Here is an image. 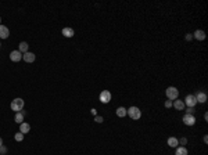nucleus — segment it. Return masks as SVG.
<instances>
[{
    "label": "nucleus",
    "mask_w": 208,
    "mask_h": 155,
    "mask_svg": "<svg viewBox=\"0 0 208 155\" xmlns=\"http://www.w3.org/2000/svg\"><path fill=\"white\" fill-rule=\"evenodd\" d=\"M196 100H197V102H200V104H204V102L207 101V93H204V91H198L197 94H196Z\"/></svg>",
    "instance_id": "9"
},
{
    "label": "nucleus",
    "mask_w": 208,
    "mask_h": 155,
    "mask_svg": "<svg viewBox=\"0 0 208 155\" xmlns=\"http://www.w3.org/2000/svg\"><path fill=\"white\" fill-rule=\"evenodd\" d=\"M185 39H186V40H192V39H193V35H186V38H185Z\"/></svg>",
    "instance_id": "26"
},
{
    "label": "nucleus",
    "mask_w": 208,
    "mask_h": 155,
    "mask_svg": "<svg viewBox=\"0 0 208 155\" xmlns=\"http://www.w3.org/2000/svg\"><path fill=\"white\" fill-rule=\"evenodd\" d=\"M6 152H7V148L4 145H0V155H6Z\"/></svg>",
    "instance_id": "21"
},
{
    "label": "nucleus",
    "mask_w": 208,
    "mask_h": 155,
    "mask_svg": "<svg viewBox=\"0 0 208 155\" xmlns=\"http://www.w3.org/2000/svg\"><path fill=\"white\" fill-rule=\"evenodd\" d=\"M185 105H187V107H196V104H197V100H196V97L193 96V94H187L186 97H185Z\"/></svg>",
    "instance_id": "4"
},
{
    "label": "nucleus",
    "mask_w": 208,
    "mask_h": 155,
    "mask_svg": "<svg viewBox=\"0 0 208 155\" xmlns=\"http://www.w3.org/2000/svg\"><path fill=\"white\" fill-rule=\"evenodd\" d=\"M165 94H166V97H168V100L173 101V100H176V98L179 97V91H178V89H176V87H173V86H169V87L165 90Z\"/></svg>",
    "instance_id": "3"
},
{
    "label": "nucleus",
    "mask_w": 208,
    "mask_h": 155,
    "mask_svg": "<svg viewBox=\"0 0 208 155\" xmlns=\"http://www.w3.org/2000/svg\"><path fill=\"white\" fill-rule=\"evenodd\" d=\"M194 112H196V109H194L193 107H187V112L186 114H192V115H193Z\"/></svg>",
    "instance_id": "24"
},
{
    "label": "nucleus",
    "mask_w": 208,
    "mask_h": 155,
    "mask_svg": "<svg viewBox=\"0 0 208 155\" xmlns=\"http://www.w3.org/2000/svg\"><path fill=\"white\" fill-rule=\"evenodd\" d=\"M99 98H100V101H102L103 104H107V102L111 101V93L108 90H103L102 93H100Z\"/></svg>",
    "instance_id": "5"
},
{
    "label": "nucleus",
    "mask_w": 208,
    "mask_h": 155,
    "mask_svg": "<svg viewBox=\"0 0 208 155\" xmlns=\"http://www.w3.org/2000/svg\"><path fill=\"white\" fill-rule=\"evenodd\" d=\"M178 144H179V140L176 139V137H169V139H168V145H169V147H172V148H176V147H178Z\"/></svg>",
    "instance_id": "17"
},
{
    "label": "nucleus",
    "mask_w": 208,
    "mask_h": 155,
    "mask_svg": "<svg viewBox=\"0 0 208 155\" xmlns=\"http://www.w3.org/2000/svg\"><path fill=\"white\" fill-rule=\"evenodd\" d=\"M117 115H118L119 118H123L125 115H126V108H123V107L117 108Z\"/></svg>",
    "instance_id": "19"
},
{
    "label": "nucleus",
    "mask_w": 208,
    "mask_h": 155,
    "mask_svg": "<svg viewBox=\"0 0 208 155\" xmlns=\"http://www.w3.org/2000/svg\"><path fill=\"white\" fill-rule=\"evenodd\" d=\"M28 47H29V44H28L27 42H21L20 43V46H18V51H20V53H27L28 51Z\"/></svg>",
    "instance_id": "16"
},
{
    "label": "nucleus",
    "mask_w": 208,
    "mask_h": 155,
    "mask_svg": "<svg viewBox=\"0 0 208 155\" xmlns=\"http://www.w3.org/2000/svg\"><path fill=\"white\" fill-rule=\"evenodd\" d=\"M14 121H16L17 123H20V125H21V123L24 122V114H22V112H17L16 116H14Z\"/></svg>",
    "instance_id": "18"
},
{
    "label": "nucleus",
    "mask_w": 208,
    "mask_h": 155,
    "mask_svg": "<svg viewBox=\"0 0 208 155\" xmlns=\"http://www.w3.org/2000/svg\"><path fill=\"white\" fill-rule=\"evenodd\" d=\"M24 136H25V134H22L21 132H20V133H17L16 136H14V139H16V141H22V140H24Z\"/></svg>",
    "instance_id": "20"
},
{
    "label": "nucleus",
    "mask_w": 208,
    "mask_h": 155,
    "mask_svg": "<svg viewBox=\"0 0 208 155\" xmlns=\"http://www.w3.org/2000/svg\"><path fill=\"white\" fill-rule=\"evenodd\" d=\"M186 143H187V139H186V137H182V139L179 140V144H182L183 147H185V144H186Z\"/></svg>",
    "instance_id": "23"
},
{
    "label": "nucleus",
    "mask_w": 208,
    "mask_h": 155,
    "mask_svg": "<svg viewBox=\"0 0 208 155\" xmlns=\"http://www.w3.org/2000/svg\"><path fill=\"white\" fill-rule=\"evenodd\" d=\"M172 107H175L178 111H182V109L185 108V102H183V100H173Z\"/></svg>",
    "instance_id": "11"
},
{
    "label": "nucleus",
    "mask_w": 208,
    "mask_h": 155,
    "mask_svg": "<svg viewBox=\"0 0 208 155\" xmlns=\"http://www.w3.org/2000/svg\"><path fill=\"white\" fill-rule=\"evenodd\" d=\"M29 130H31V125H29V123H27V122H22L21 125H20V132H21L22 134L28 133Z\"/></svg>",
    "instance_id": "14"
},
{
    "label": "nucleus",
    "mask_w": 208,
    "mask_h": 155,
    "mask_svg": "<svg viewBox=\"0 0 208 155\" xmlns=\"http://www.w3.org/2000/svg\"><path fill=\"white\" fill-rule=\"evenodd\" d=\"M193 38H196L197 40H204L205 39V32H204L203 29H197L194 35H193Z\"/></svg>",
    "instance_id": "13"
},
{
    "label": "nucleus",
    "mask_w": 208,
    "mask_h": 155,
    "mask_svg": "<svg viewBox=\"0 0 208 155\" xmlns=\"http://www.w3.org/2000/svg\"><path fill=\"white\" fill-rule=\"evenodd\" d=\"M8 36H10L8 28L4 27V25H0V39H7Z\"/></svg>",
    "instance_id": "10"
},
{
    "label": "nucleus",
    "mask_w": 208,
    "mask_h": 155,
    "mask_svg": "<svg viewBox=\"0 0 208 155\" xmlns=\"http://www.w3.org/2000/svg\"><path fill=\"white\" fill-rule=\"evenodd\" d=\"M94 121H96V122H99V123H102V122H103V118H102V116H97V115H96Z\"/></svg>",
    "instance_id": "25"
},
{
    "label": "nucleus",
    "mask_w": 208,
    "mask_h": 155,
    "mask_svg": "<svg viewBox=\"0 0 208 155\" xmlns=\"http://www.w3.org/2000/svg\"><path fill=\"white\" fill-rule=\"evenodd\" d=\"M0 145H3V140H1V137H0Z\"/></svg>",
    "instance_id": "28"
},
{
    "label": "nucleus",
    "mask_w": 208,
    "mask_h": 155,
    "mask_svg": "<svg viewBox=\"0 0 208 155\" xmlns=\"http://www.w3.org/2000/svg\"><path fill=\"white\" fill-rule=\"evenodd\" d=\"M0 46H1V43H0Z\"/></svg>",
    "instance_id": "30"
},
{
    "label": "nucleus",
    "mask_w": 208,
    "mask_h": 155,
    "mask_svg": "<svg viewBox=\"0 0 208 155\" xmlns=\"http://www.w3.org/2000/svg\"><path fill=\"white\" fill-rule=\"evenodd\" d=\"M61 33H63V36H65V38H72L75 32H74V29H72V28H63Z\"/></svg>",
    "instance_id": "12"
},
{
    "label": "nucleus",
    "mask_w": 208,
    "mask_h": 155,
    "mask_svg": "<svg viewBox=\"0 0 208 155\" xmlns=\"http://www.w3.org/2000/svg\"><path fill=\"white\" fill-rule=\"evenodd\" d=\"M183 123H185L186 126H193V125L196 123V118H194V115H192V114H186V115L183 116Z\"/></svg>",
    "instance_id": "6"
},
{
    "label": "nucleus",
    "mask_w": 208,
    "mask_h": 155,
    "mask_svg": "<svg viewBox=\"0 0 208 155\" xmlns=\"http://www.w3.org/2000/svg\"><path fill=\"white\" fill-rule=\"evenodd\" d=\"M126 115H129L130 119H133V121H137L142 118V111L139 109L137 107H130L129 109H126Z\"/></svg>",
    "instance_id": "1"
},
{
    "label": "nucleus",
    "mask_w": 208,
    "mask_h": 155,
    "mask_svg": "<svg viewBox=\"0 0 208 155\" xmlns=\"http://www.w3.org/2000/svg\"><path fill=\"white\" fill-rule=\"evenodd\" d=\"M0 22H1V18H0ZM0 25H1V24H0Z\"/></svg>",
    "instance_id": "29"
},
{
    "label": "nucleus",
    "mask_w": 208,
    "mask_h": 155,
    "mask_svg": "<svg viewBox=\"0 0 208 155\" xmlns=\"http://www.w3.org/2000/svg\"><path fill=\"white\" fill-rule=\"evenodd\" d=\"M172 102H173V101H171V100H166L165 104H164V105H165V108H171L172 107Z\"/></svg>",
    "instance_id": "22"
},
{
    "label": "nucleus",
    "mask_w": 208,
    "mask_h": 155,
    "mask_svg": "<svg viewBox=\"0 0 208 155\" xmlns=\"http://www.w3.org/2000/svg\"><path fill=\"white\" fill-rule=\"evenodd\" d=\"M24 100L22 98H16V100H13V102L10 104V107L13 111H16V112H21L22 108H24Z\"/></svg>",
    "instance_id": "2"
},
{
    "label": "nucleus",
    "mask_w": 208,
    "mask_h": 155,
    "mask_svg": "<svg viewBox=\"0 0 208 155\" xmlns=\"http://www.w3.org/2000/svg\"><path fill=\"white\" fill-rule=\"evenodd\" d=\"M10 60H11V61H14V62H18V61H21V60H22V53H20L18 50H14V51H11V53H10Z\"/></svg>",
    "instance_id": "7"
},
{
    "label": "nucleus",
    "mask_w": 208,
    "mask_h": 155,
    "mask_svg": "<svg viewBox=\"0 0 208 155\" xmlns=\"http://www.w3.org/2000/svg\"><path fill=\"white\" fill-rule=\"evenodd\" d=\"M35 58H36V55H35L33 53H29V51H27V53L22 54V60H24L25 62H33Z\"/></svg>",
    "instance_id": "8"
},
{
    "label": "nucleus",
    "mask_w": 208,
    "mask_h": 155,
    "mask_svg": "<svg viewBox=\"0 0 208 155\" xmlns=\"http://www.w3.org/2000/svg\"><path fill=\"white\" fill-rule=\"evenodd\" d=\"M203 141H204V143H205V144H207V143H208V137H207V136H204V137H203Z\"/></svg>",
    "instance_id": "27"
},
{
    "label": "nucleus",
    "mask_w": 208,
    "mask_h": 155,
    "mask_svg": "<svg viewBox=\"0 0 208 155\" xmlns=\"http://www.w3.org/2000/svg\"><path fill=\"white\" fill-rule=\"evenodd\" d=\"M175 155H189V151H187L186 147L181 145V147H176V152H175Z\"/></svg>",
    "instance_id": "15"
}]
</instances>
